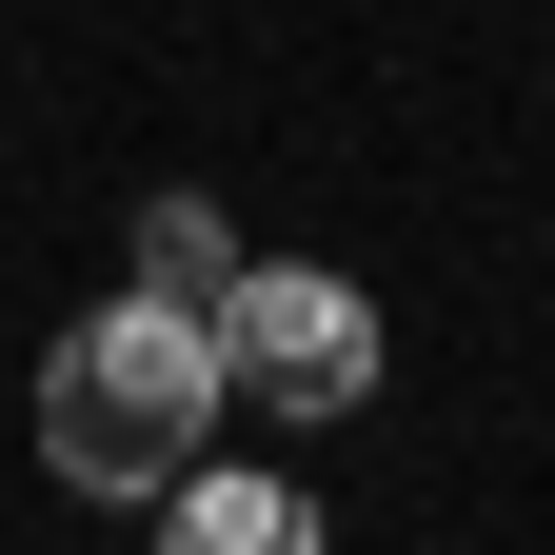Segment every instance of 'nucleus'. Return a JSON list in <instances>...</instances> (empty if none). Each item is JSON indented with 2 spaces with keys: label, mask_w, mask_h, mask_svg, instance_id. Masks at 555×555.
<instances>
[{
  "label": "nucleus",
  "mask_w": 555,
  "mask_h": 555,
  "mask_svg": "<svg viewBox=\"0 0 555 555\" xmlns=\"http://www.w3.org/2000/svg\"><path fill=\"white\" fill-rule=\"evenodd\" d=\"M159 516H179L198 555H298V496H278V476H198V456H179V476H159Z\"/></svg>",
  "instance_id": "3"
},
{
  "label": "nucleus",
  "mask_w": 555,
  "mask_h": 555,
  "mask_svg": "<svg viewBox=\"0 0 555 555\" xmlns=\"http://www.w3.org/2000/svg\"><path fill=\"white\" fill-rule=\"evenodd\" d=\"M219 258H238L219 198H159V219H139V278H159V298H219Z\"/></svg>",
  "instance_id": "4"
},
{
  "label": "nucleus",
  "mask_w": 555,
  "mask_h": 555,
  "mask_svg": "<svg viewBox=\"0 0 555 555\" xmlns=\"http://www.w3.org/2000/svg\"><path fill=\"white\" fill-rule=\"evenodd\" d=\"M198 337H219V416H278V437H318V416L377 397V298L318 278V258H219Z\"/></svg>",
  "instance_id": "2"
},
{
  "label": "nucleus",
  "mask_w": 555,
  "mask_h": 555,
  "mask_svg": "<svg viewBox=\"0 0 555 555\" xmlns=\"http://www.w3.org/2000/svg\"><path fill=\"white\" fill-rule=\"evenodd\" d=\"M198 437H219V337H198V298H159V278L40 358V456L80 476V496H159Z\"/></svg>",
  "instance_id": "1"
}]
</instances>
